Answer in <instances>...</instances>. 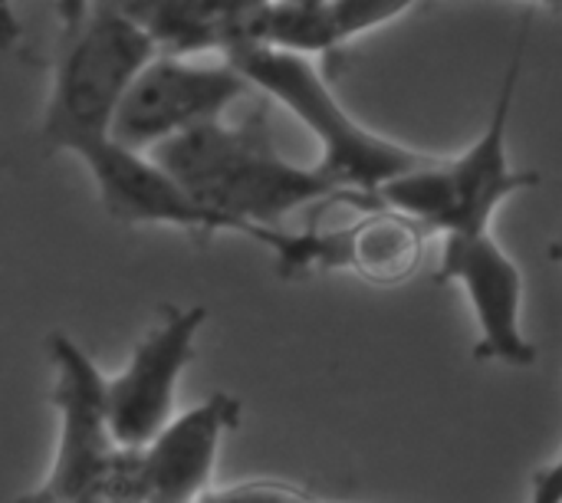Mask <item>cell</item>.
Segmentation results:
<instances>
[{"instance_id":"obj_1","label":"cell","mask_w":562,"mask_h":503,"mask_svg":"<svg viewBox=\"0 0 562 503\" xmlns=\"http://www.w3.org/2000/svg\"><path fill=\"white\" fill-rule=\"evenodd\" d=\"M207 211L224 217L234 234L280 250L290 227L283 221L306 208L339 201L342 191L313 165L283 158L263 115L247 122H207L148 148Z\"/></svg>"},{"instance_id":"obj_2","label":"cell","mask_w":562,"mask_h":503,"mask_svg":"<svg viewBox=\"0 0 562 503\" xmlns=\"http://www.w3.org/2000/svg\"><path fill=\"white\" fill-rule=\"evenodd\" d=\"M524 53H527V26L510 53L507 72L501 79L491 109V122L484 125V132L474 138L471 148H464L454 158L435 155L422 168L389 178L366 201L408 214L412 221L425 224L431 237H441L458 231H491V221L507 198L527 188H540L543 178L537 171L510 165V145H507L514 99L524 76Z\"/></svg>"},{"instance_id":"obj_3","label":"cell","mask_w":562,"mask_h":503,"mask_svg":"<svg viewBox=\"0 0 562 503\" xmlns=\"http://www.w3.org/2000/svg\"><path fill=\"white\" fill-rule=\"evenodd\" d=\"M224 59H231L254 89L277 99L313 132V138L323 145V158L316 161V168L342 191L339 201H349L356 194L369 198L389 178L415 171L435 158L362 125L306 53L240 43L227 49Z\"/></svg>"},{"instance_id":"obj_4","label":"cell","mask_w":562,"mask_h":503,"mask_svg":"<svg viewBox=\"0 0 562 503\" xmlns=\"http://www.w3.org/2000/svg\"><path fill=\"white\" fill-rule=\"evenodd\" d=\"M59 441L49 478L16 503L138 501V451L122 448L105 418V376L66 333L46 339Z\"/></svg>"},{"instance_id":"obj_5","label":"cell","mask_w":562,"mask_h":503,"mask_svg":"<svg viewBox=\"0 0 562 503\" xmlns=\"http://www.w3.org/2000/svg\"><path fill=\"white\" fill-rule=\"evenodd\" d=\"M155 53L148 30L119 0L92 3L86 20L63 36L43 115V145L72 155L76 145L109 135L128 86Z\"/></svg>"},{"instance_id":"obj_6","label":"cell","mask_w":562,"mask_h":503,"mask_svg":"<svg viewBox=\"0 0 562 503\" xmlns=\"http://www.w3.org/2000/svg\"><path fill=\"white\" fill-rule=\"evenodd\" d=\"M254 86L231 63H198L194 56L155 53L128 86L115 119L112 138L128 148H155L188 128L217 122Z\"/></svg>"},{"instance_id":"obj_7","label":"cell","mask_w":562,"mask_h":503,"mask_svg":"<svg viewBox=\"0 0 562 503\" xmlns=\"http://www.w3.org/2000/svg\"><path fill=\"white\" fill-rule=\"evenodd\" d=\"M349 208L359 214L356 221L336 227L286 231V241L273 254L277 270L286 280L313 270H349L382 290L408 283L425 260L431 231L408 214L366 198H356Z\"/></svg>"},{"instance_id":"obj_8","label":"cell","mask_w":562,"mask_h":503,"mask_svg":"<svg viewBox=\"0 0 562 503\" xmlns=\"http://www.w3.org/2000/svg\"><path fill=\"white\" fill-rule=\"evenodd\" d=\"M204 320L207 310L201 303L161 306L122 372L105 379V418L122 448H145L178 415V382L198 356V333Z\"/></svg>"},{"instance_id":"obj_9","label":"cell","mask_w":562,"mask_h":503,"mask_svg":"<svg viewBox=\"0 0 562 503\" xmlns=\"http://www.w3.org/2000/svg\"><path fill=\"white\" fill-rule=\"evenodd\" d=\"M435 280L464 290L477 323V362L510 369H533L540 362V349L524 333V273L491 231L441 234Z\"/></svg>"},{"instance_id":"obj_10","label":"cell","mask_w":562,"mask_h":503,"mask_svg":"<svg viewBox=\"0 0 562 503\" xmlns=\"http://www.w3.org/2000/svg\"><path fill=\"white\" fill-rule=\"evenodd\" d=\"M95 191L102 208L122 224H165L191 234H234L224 217L207 211L151 152L128 148L112 135L89 138L72 152Z\"/></svg>"},{"instance_id":"obj_11","label":"cell","mask_w":562,"mask_h":503,"mask_svg":"<svg viewBox=\"0 0 562 503\" xmlns=\"http://www.w3.org/2000/svg\"><path fill=\"white\" fill-rule=\"evenodd\" d=\"M240 425V402L214 392L178 412L145 448H138V503H201L211 494L224 438Z\"/></svg>"},{"instance_id":"obj_12","label":"cell","mask_w":562,"mask_h":503,"mask_svg":"<svg viewBox=\"0 0 562 503\" xmlns=\"http://www.w3.org/2000/svg\"><path fill=\"white\" fill-rule=\"evenodd\" d=\"M119 3L148 30L158 53L224 56L237 43V20L227 0H119Z\"/></svg>"},{"instance_id":"obj_13","label":"cell","mask_w":562,"mask_h":503,"mask_svg":"<svg viewBox=\"0 0 562 503\" xmlns=\"http://www.w3.org/2000/svg\"><path fill=\"white\" fill-rule=\"evenodd\" d=\"M323 3H326L329 23H333L336 43L342 46L375 26L392 23L395 16L408 13L422 0H323Z\"/></svg>"},{"instance_id":"obj_14","label":"cell","mask_w":562,"mask_h":503,"mask_svg":"<svg viewBox=\"0 0 562 503\" xmlns=\"http://www.w3.org/2000/svg\"><path fill=\"white\" fill-rule=\"evenodd\" d=\"M201 503H336L323 501L303 488L293 484H273V481H260V484H237L227 491H211Z\"/></svg>"},{"instance_id":"obj_15","label":"cell","mask_w":562,"mask_h":503,"mask_svg":"<svg viewBox=\"0 0 562 503\" xmlns=\"http://www.w3.org/2000/svg\"><path fill=\"white\" fill-rule=\"evenodd\" d=\"M527 503H562V455L553 465L533 471Z\"/></svg>"},{"instance_id":"obj_16","label":"cell","mask_w":562,"mask_h":503,"mask_svg":"<svg viewBox=\"0 0 562 503\" xmlns=\"http://www.w3.org/2000/svg\"><path fill=\"white\" fill-rule=\"evenodd\" d=\"M20 33H23V26H20L13 0H0V49H10L20 40Z\"/></svg>"},{"instance_id":"obj_17","label":"cell","mask_w":562,"mask_h":503,"mask_svg":"<svg viewBox=\"0 0 562 503\" xmlns=\"http://www.w3.org/2000/svg\"><path fill=\"white\" fill-rule=\"evenodd\" d=\"M92 3H95V0H56L59 23H63V36L72 33V30L86 20V13L92 10Z\"/></svg>"},{"instance_id":"obj_18","label":"cell","mask_w":562,"mask_h":503,"mask_svg":"<svg viewBox=\"0 0 562 503\" xmlns=\"http://www.w3.org/2000/svg\"><path fill=\"white\" fill-rule=\"evenodd\" d=\"M267 3H273V0H227V7H231V13H234V20H237V40H240V26L247 23V16H254L257 10H263ZM237 46V43H234ZM231 46V49H234Z\"/></svg>"},{"instance_id":"obj_19","label":"cell","mask_w":562,"mask_h":503,"mask_svg":"<svg viewBox=\"0 0 562 503\" xmlns=\"http://www.w3.org/2000/svg\"><path fill=\"white\" fill-rule=\"evenodd\" d=\"M550 257H553V260H562V241H560V244H553V247H550Z\"/></svg>"},{"instance_id":"obj_20","label":"cell","mask_w":562,"mask_h":503,"mask_svg":"<svg viewBox=\"0 0 562 503\" xmlns=\"http://www.w3.org/2000/svg\"><path fill=\"white\" fill-rule=\"evenodd\" d=\"M530 3H543V7H557V10H560V7H562V0H530Z\"/></svg>"},{"instance_id":"obj_21","label":"cell","mask_w":562,"mask_h":503,"mask_svg":"<svg viewBox=\"0 0 562 503\" xmlns=\"http://www.w3.org/2000/svg\"><path fill=\"white\" fill-rule=\"evenodd\" d=\"M132 503H135V501H132Z\"/></svg>"}]
</instances>
